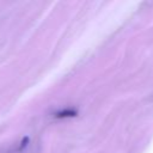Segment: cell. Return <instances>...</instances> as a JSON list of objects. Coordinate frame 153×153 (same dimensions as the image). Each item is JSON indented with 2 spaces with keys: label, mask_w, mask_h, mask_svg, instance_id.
Masks as SVG:
<instances>
[{
  "label": "cell",
  "mask_w": 153,
  "mask_h": 153,
  "mask_svg": "<svg viewBox=\"0 0 153 153\" xmlns=\"http://www.w3.org/2000/svg\"><path fill=\"white\" fill-rule=\"evenodd\" d=\"M26 142H29V137H24V139H23V141H22V146L19 147V149H20V151L26 146Z\"/></svg>",
  "instance_id": "7a4b0ae2"
},
{
  "label": "cell",
  "mask_w": 153,
  "mask_h": 153,
  "mask_svg": "<svg viewBox=\"0 0 153 153\" xmlns=\"http://www.w3.org/2000/svg\"><path fill=\"white\" fill-rule=\"evenodd\" d=\"M76 111L75 110H72V109H68V110H62V111H59L55 114V117L57 118H65V117H74L76 116Z\"/></svg>",
  "instance_id": "6da1fadb"
}]
</instances>
